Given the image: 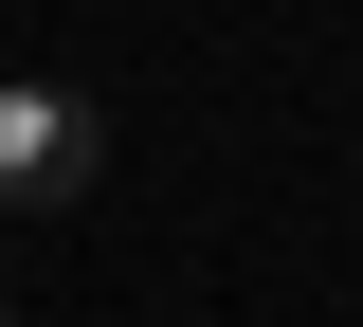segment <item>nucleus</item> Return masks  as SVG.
Returning <instances> with one entry per match:
<instances>
[{
    "label": "nucleus",
    "mask_w": 363,
    "mask_h": 327,
    "mask_svg": "<svg viewBox=\"0 0 363 327\" xmlns=\"http://www.w3.org/2000/svg\"><path fill=\"white\" fill-rule=\"evenodd\" d=\"M0 327H18V291H0Z\"/></svg>",
    "instance_id": "f03ea898"
},
{
    "label": "nucleus",
    "mask_w": 363,
    "mask_h": 327,
    "mask_svg": "<svg viewBox=\"0 0 363 327\" xmlns=\"http://www.w3.org/2000/svg\"><path fill=\"white\" fill-rule=\"evenodd\" d=\"M91 164H109V109H91V92H55V73H18V92H0V218L91 200Z\"/></svg>",
    "instance_id": "f257e3e1"
}]
</instances>
